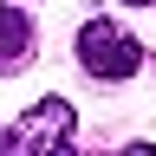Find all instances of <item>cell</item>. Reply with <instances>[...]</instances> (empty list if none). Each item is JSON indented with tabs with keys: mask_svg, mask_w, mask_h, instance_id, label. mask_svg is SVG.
<instances>
[{
	"mask_svg": "<svg viewBox=\"0 0 156 156\" xmlns=\"http://www.w3.org/2000/svg\"><path fill=\"white\" fill-rule=\"evenodd\" d=\"M78 65L91 78H104V85H124L130 72H143V46H136L117 20H85V33H78Z\"/></svg>",
	"mask_w": 156,
	"mask_h": 156,
	"instance_id": "1",
	"label": "cell"
},
{
	"mask_svg": "<svg viewBox=\"0 0 156 156\" xmlns=\"http://www.w3.org/2000/svg\"><path fill=\"white\" fill-rule=\"evenodd\" d=\"M33 58V20L20 7H0V72H20Z\"/></svg>",
	"mask_w": 156,
	"mask_h": 156,
	"instance_id": "3",
	"label": "cell"
},
{
	"mask_svg": "<svg viewBox=\"0 0 156 156\" xmlns=\"http://www.w3.org/2000/svg\"><path fill=\"white\" fill-rule=\"evenodd\" d=\"M124 7H156V0H124Z\"/></svg>",
	"mask_w": 156,
	"mask_h": 156,
	"instance_id": "4",
	"label": "cell"
},
{
	"mask_svg": "<svg viewBox=\"0 0 156 156\" xmlns=\"http://www.w3.org/2000/svg\"><path fill=\"white\" fill-rule=\"evenodd\" d=\"M72 130H78V111L65 104V98H39V104L20 117L13 143L20 150H58V143H72Z\"/></svg>",
	"mask_w": 156,
	"mask_h": 156,
	"instance_id": "2",
	"label": "cell"
}]
</instances>
